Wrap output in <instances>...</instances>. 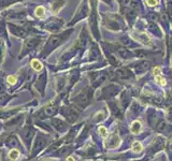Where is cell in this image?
<instances>
[{
  "label": "cell",
  "mask_w": 172,
  "mask_h": 161,
  "mask_svg": "<svg viewBox=\"0 0 172 161\" xmlns=\"http://www.w3.org/2000/svg\"><path fill=\"white\" fill-rule=\"evenodd\" d=\"M99 132H100L102 135H106V129L104 128V127H100V128H99Z\"/></svg>",
  "instance_id": "16"
},
{
  "label": "cell",
  "mask_w": 172,
  "mask_h": 161,
  "mask_svg": "<svg viewBox=\"0 0 172 161\" xmlns=\"http://www.w3.org/2000/svg\"><path fill=\"white\" fill-rule=\"evenodd\" d=\"M149 67H151V62H149V61L143 60V61H140V62L138 63L137 67H136V69H137L138 73H141V72L147 71V70L149 69Z\"/></svg>",
  "instance_id": "1"
},
{
  "label": "cell",
  "mask_w": 172,
  "mask_h": 161,
  "mask_svg": "<svg viewBox=\"0 0 172 161\" xmlns=\"http://www.w3.org/2000/svg\"><path fill=\"white\" fill-rule=\"evenodd\" d=\"M44 14V9H43L42 7H39L37 10H36V15L37 16H42Z\"/></svg>",
  "instance_id": "12"
},
{
  "label": "cell",
  "mask_w": 172,
  "mask_h": 161,
  "mask_svg": "<svg viewBox=\"0 0 172 161\" xmlns=\"http://www.w3.org/2000/svg\"><path fill=\"white\" fill-rule=\"evenodd\" d=\"M117 53H118V55H120V57L125 58V59H127V58H129L130 56H131V53L129 52L128 49H118Z\"/></svg>",
  "instance_id": "7"
},
{
  "label": "cell",
  "mask_w": 172,
  "mask_h": 161,
  "mask_svg": "<svg viewBox=\"0 0 172 161\" xmlns=\"http://www.w3.org/2000/svg\"><path fill=\"white\" fill-rule=\"evenodd\" d=\"M39 43V40L37 39H30V40H27L25 43V49H26V52H29V51H31L34 49V46L37 45Z\"/></svg>",
  "instance_id": "3"
},
{
  "label": "cell",
  "mask_w": 172,
  "mask_h": 161,
  "mask_svg": "<svg viewBox=\"0 0 172 161\" xmlns=\"http://www.w3.org/2000/svg\"><path fill=\"white\" fill-rule=\"evenodd\" d=\"M67 161H74V158H72V157H68V158H67Z\"/></svg>",
  "instance_id": "17"
},
{
  "label": "cell",
  "mask_w": 172,
  "mask_h": 161,
  "mask_svg": "<svg viewBox=\"0 0 172 161\" xmlns=\"http://www.w3.org/2000/svg\"><path fill=\"white\" fill-rule=\"evenodd\" d=\"M130 2H131V0H120V3H122V6H123L124 8L130 6Z\"/></svg>",
  "instance_id": "14"
},
{
  "label": "cell",
  "mask_w": 172,
  "mask_h": 161,
  "mask_svg": "<svg viewBox=\"0 0 172 161\" xmlns=\"http://www.w3.org/2000/svg\"><path fill=\"white\" fill-rule=\"evenodd\" d=\"M60 41H61V38L60 37H52L50 42L47 43V49H54L55 46L57 45Z\"/></svg>",
  "instance_id": "4"
},
{
  "label": "cell",
  "mask_w": 172,
  "mask_h": 161,
  "mask_svg": "<svg viewBox=\"0 0 172 161\" xmlns=\"http://www.w3.org/2000/svg\"><path fill=\"white\" fill-rule=\"evenodd\" d=\"M141 130V123L140 121H133L131 124V127H130V131H131L133 134H138L140 132Z\"/></svg>",
  "instance_id": "5"
},
{
  "label": "cell",
  "mask_w": 172,
  "mask_h": 161,
  "mask_svg": "<svg viewBox=\"0 0 172 161\" xmlns=\"http://www.w3.org/2000/svg\"><path fill=\"white\" fill-rule=\"evenodd\" d=\"M160 75L161 74H160L159 68H156V69H155V80H156V82H157L158 84H160V85H166V80H163Z\"/></svg>",
  "instance_id": "6"
},
{
  "label": "cell",
  "mask_w": 172,
  "mask_h": 161,
  "mask_svg": "<svg viewBox=\"0 0 172 161\" xmlns=\"http://www.w3.org/2000/svg\"><path fill=\"white\" fill-rule=\"evenodd\" d=\"M116 74H117L120 78H129L131 76V73H130L129 70L126 69V68H120V69H118L117 71H116Z\"/></svg>",
  "instance_id": "2"
},
{
  "label": "cell",
  "mask_w": 172,
  "mask_h": 161,
  "mask_svg": "<svg viewBox=\"0 0 172 161\" xmlns=\"http://www.w3.org/2000/svg\"><path fill=\"white\" fill-rule=\"evenodd\" d=\"M31 66H32V68H34V70H37V71H40V70L42 69V65H41L40 61L37 60V59H34V60L31 61Z\"/></svg>",
  "instance_id": "9"
},
{
  "label": "cell",
  "mask_w": 172,
  "mask_h": 161,
  "mask_svg": "<svg viewBox=\"0 0 172 161\" xmlns=\"http://www.w3.org/2000/svg\"><path fill=\"white\" fill-rule=\"evenodd\" d=\"M156 129L159 130V131H163V130L166 129V124L163 123V120H160L156 125Z\"/></svg>",
  "instance_id": "11"
},
{
  "label": "cell",
  "mask_w": 172,
  "mask_h": 161,
  "mask_svg": "<svg viewBox=\"0 0 172 161\" xmlns=\"http://www.w3.org/2000/svg\"><path fill=\"white\" fill-rule=\"evenodd\" d=\"M18 156H20V152L16 149H12L11 152H9V158L11 159V160H15V159L18 158Z\"/></svg>",
  "instance_id": "8"
},
{
  "label": "cell",
  "mask_w": 172,
  "mask_h": 161,
  "mask_svg": "<svg viewBox=\"0 0 172 161\" xmlns=\"http://www.w3.org/2000/svg\"><path fill=\"white\" fill-rule=\"evenodd\" d=\"M132 150L135 152H140L142 150V145H141V143L135 142V143L132 144Z\"/></svg>",
  "instance_id": "10"
},
{
  "label": "cell",
  "mask_w": 172,
  "mask_h": 161,
  "mask_svg": "<svg viewBox=\"0 0 172 161\" xmlns=\"http://www.w3.org/2000/svg\"><path fill=\"white\" fill-rule=\"evenodd\" d=\"M156 2H157L156 0H146V3H147L149 7H154L155 4H156Z\"/></svg>",
  "instance_id": "15"
},
{
  "label": "cell",
  "mask_w": 172,
  "mask_h": 161,
  "mask_svg": "<svg viewBox=\"0 0 172 161\" xmlns=\"http://www.w3.org/2000/svg\"><path fill=\"white\" fill-rule=\"evenodd\" d=\"M8 83L9 84H11V85H13V84H15L16 83V78H15V76H13V75H10V76H9L8 78Z\"/></svg>",
  "instance_id": "13"
}]
</instances>
